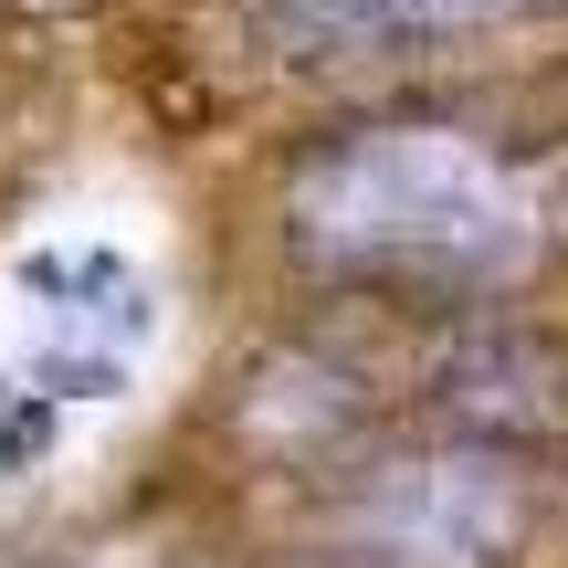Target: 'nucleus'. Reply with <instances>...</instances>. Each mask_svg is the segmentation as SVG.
I'll list each match as a JSON object with an SVG mask.
<instances>
[{"label":"nucleus","mask_w":568,"mask_h":568,"mask_svg":"<svg viewBox=\"0 0 568 568\" xmlns=\"http://www.w3.org/2000/svg\"><path fill=\"white\" fill-rule=\"evenodd\" d=\"M295 243L368 284H506L537 222L506 159L453 126H368L295 180Z\"/></svg>","instance_id":"1"},{"label":"nucleus","mask_w":568,"mask_h":568,"mask_svg":"<svg viewBox=\"0 0 568 568\" xmlns=\"http://www.w3.org/2000/svg\"><path fill=\"white\" fill-rule=\"evenodd\" d=\"M379 568H485L516 537V485L495 464H410L368 506Z\"/></svg>","instance_id":"2"},{"label":"nucleus","mask_w":568,"mask_h":568,"mask_svg":"<svg viewBox=\"0 0 568 568\" xmlns=\"http://www.w3.org/2000/svg\"><path fill=\"white\" fill-rule=\"evenodd\" d=\"M516 0H284L316 53H379V42H422V32H464V21H495Z\"/></svg>","instance_id":"3"}]
</instances>
